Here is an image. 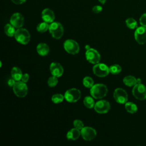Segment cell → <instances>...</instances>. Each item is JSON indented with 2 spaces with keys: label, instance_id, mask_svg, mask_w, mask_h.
<instances>
[{
  "label": "cell",
  "instance_id": "1",
  "mask_svg": "<svg viewBox=\"0 0 146 146\" xmlns=\"http://www.w3.org/2000/svg\"><path fill=\"white\" fill-rule=\"evenodd\" d=\"M107 92V87L103 84L98 83L94 84L90 88V94L91 96L96 99H100L105 97Z\"/></svg>",
  "mask_w": 146,
  "mask_h": 146
},
{
  "label": "cell",
  "instance_id": "2",
  "mask_svg": "<svg viewBox=\"0 0 146 146\" xmlns=\"http://www.w3.org/2000/svg\"><path fill=\"white\" fill-rule=\"evenodd\" d=\"M14 37L18 43L22 44H27L30 40V34L29 31L22 27L16 30Z\"/></svg>",
  "mask_w": 146,
  "mask_h": 146
},
{
  "label": "cell",
  "instance_id": "3",
  "mask_svg": "<svg viewBox=\"0 0 146 146\" xmlns=\"http://www.w3.org/2000/svg\"><path fill=\"white\" fill-rule=\"evenodd\" d=\"M48 30L52 36L56 39L61 38L64 33L63 27L62 25L58 22L51 23L49 26Z\"/></svg>",
  "mask_w": 146,
  "mask_h": 146
},
{
  "label": "cell",
  "instance_id": "4",
  "mask_svg": "<svg viewBox=\"0 0 146 146\" xmlns=\"http://www.w3.org/2000/svg\"><path fill=\"white\" fill-rule=\"evenodd\" d=\"M13 90L15 95L19 98L25 97L28 93V87L26 83L22 80L17 81L13 87Z\"/></svg>",
  "mask_w": 146,
  "mask_h": 146
},
{
  "label": "cell",
  "instance_id": "5",
  "mask_svg": "<svg viewBox=\"0 0 146 146\" xmlns=\"http://www.w3.org/2000/svg\"><path fill=\"white\" fill-rule=\"evenodd\" d=\"M66 100L70 103H75L78 102L81 97L80 91L75 88H70L67 90L64 95Z\"/></svg>",
  "mask_w": 146,
  "mask_h": 146
},
{
  "label": "cell",
  "instance_id": "6",
  "mask_svg": "<svg viewBox=\"0 0 146 146\" xmlns=\"http://www.w3.org/2000/svg\"><path fill=\"white\" fill-rule=\"evenodd\" d=\"M133 96L140 100L146 99V87L141 83H137L132 88Z\"/></svg>",
  "mask_w": 146,
  "mask_h": 146
},
{
  "label": "cell",
  "instance_id": "7",
  "mask_svg": "<svg viewBox=\"0 0 146 146\" xmlns=\"http://www.w3.org/2000/svg\"><path fill=\"white\" fill-rule=\"evenodd\" d=\"M63 47L66 52L72 55H75L79 51L80 47L79 44L73 39H67L65 40Z\"/></svg>",
  "mask_w": 146,
  "mask_h": 146
},
{
  "label": "cell",
  "instance_id": "8",
  "mask_svg": "<svg viewBox=\"0 0 146 146\" xmlns=\"http://www.w3.org/2000/svg\"><path fill=\"white\" fill-rule=\"evenodd\" d=\"M94 74L100 78H103L107 76L110 73L109 67L104 63H98L95 64L92 68Z\"/></svg>",
  "mask_w": 146,
  "mask_h": 146
},
{
  "label": "cell",
  "instance_id": "9",
  "mask_svg": "<svg viewBox=\"0 0 146 146\" xmlns=\"http://www.w3.org/2000/svg\"><path fill=\"white\" fill-rule=\"evenodd\" d=\"M85 56L87 60L91 64H97L100 60V55L99 52L93 48H90L86 50Z\"/></svg>",
  "mask_w": 146,
  "mask_h": 146
},
{
  "label": "cell",
  "instance_id": "10",
  "mask_svg": "<svg viewBox=\"0 0 146 146\" xmlns=\"http://www.w3.org/2000/svg\"><path fill=\"white\" fill-rule=\"evenodd\" d=\"M113 98L117 103L125 104L128 101V94L124 89L117 88L113 92Z\"/></svg>",
  "mask_w": 146,
  "mask_h": 146
},
{
  "label": "cell",
  "instance_id": "11",
  "mask_svg": "<svg viewBox=\"0 0 146 146\" xmlns=\"http://www.w3.org/2000/svg\"><path fill=\"white\" fill-rule=\"evenodd\" d=\"M95 111L100 114H104L107 113L111 108L110 103L105 100H100L98 101L94 106Z\"/></svg>",
  "mask_w": 146,
  "mask_h": 146
},
{
  "label": "cell",
  "instance_id": "12",
  "mask_svg": "<svg viewBox=\"0 0 146 146\" xmlns=\"http://www.w3.org/2000/svg\"><path fill=\"white\" fill-rule=\"evenodd\" d=\"M136 41L140 44H143L146 43V27L140 26L136 29L134 34Z\"/></svg>",
  "mask_w": 146,
  "mask_h": 146
},
{
  "label": "cell",
  "instance_id": "13",
  "mask_svg": "<svg viewBox=\"0 0 146 146\" xmlns=\"http://www.w3.org/2000/svg\"><path fill=\"white\" fill-rule=\"evenodd\" d=\"M80 132L82 138L86 141L92 140L96 136V131L91 127H84Z\"/></svg>",
  "mask_w": 146,
  "mask_h": 146
},
{
  "label": "cell",
  "instance_id": "14",
  "mask_svg": "<svg viewBox=\"0 0 146 146\" xmlns=\"http://www.w3.org/2000/svg\"><path fill=\"white\" fill-rule=\"evenodd\" d=\"M10 22L15 28H21L24 23L23 16L21 13H15L11 15Z\"/></svg>",
  "mask_w": 146,
  "mask_h": 146
},
{
  "label": "cell",
  "instance_id": "15",
  "mask_svg": "<svg viewBox=\"0 0 146 146\" xmlns=\"http://www.w3.org/2000/svg\"><path fill=\"white\" fill-rule=\"evenodd\" d=\"M50 71L52 75L59 78L63 75L64 69L59 63L52 62L50 66Z\"/></svg>",
  "mask_w": 146,
  "mask_h": 146
},
{
  "label": "cell",
  "instance_id": "16",
  "mask_svg": "<svg viewBox=\"0 0 146 146\" xmlns=\"http://www.w3.org/2000/svg\"><path fill=\"white\" fill-rule=\"evenodd\" d=\"M55 16L54 11L50 9H44L42 12V18L44 22L48 23H52L55 19Z\"/></svg>",
  "mask_w": 146,
  "mask_h": 146
},
{
  "label": "cell",
  "instance_id": "17",
  "mask_svg": "<svg viewBox=\"0 0 146 146\" xmlns=\"http://www.w3.org/2000/svg\"><path fill=\"white\" fill-rule=\"evenodd\" d=\"M36 51L40 56H46L50 52V47L46 43H40L36 46Z\"/></svg>",
  "mask_w": 146,
  "mask_h": 146
},
{
  "label": "cell",
  "instance_id": "18",
  "mask_svg": "<svg viewBox=\"0 0 146 146\" xmlns=\"http://www.w3.org/2000/svg\"><path fill=\"white\" fill-rule=\"evenodd\" d=\"M81 135L80 130L76 128L71 129L67 132L66 135V137L69 140H75L78 139Z\"/></svg>",
  "mask_w": 146,
  "mask_h": 146
},
{
  "label": "cell",
  "instance_id": "19",
  "mask_svg": "<svg viewBox=\"0 0 146 146\" xmlns=\"http://www.w3.org/2000/svg\"><path fill=\"white\" fill-rule=\"evenodd\" d=\"M23 74L21 70L18 67H13L11 70V76L15 81L21 80Z\"/></svg>",
  "mask_w": 146,
  "mask_h": 146
},
{
  "label": "cell",
  "instance_id": "20",
  "mask_svg": "<svg viewBox=\"0 0 146 146\" xmlns=\"http://www.w3.org/2000/svg\"><path fill=\"white\" fill-rule=\"evenodd\" d=\"M123 83L125 85L128 87L134 86L137 84V79L132 75H128L124 78Z\"/></svg>",
  "mask_w": 146,
  "mask_h": 146
},
{
  "label": "cell",
  "instance_id": "21",
  "mask_svg": "<svg viewBox=\"0 0 146 146\" xmlns=\"http://www.w3.org/2000/svg\"><path fill=\"white\" fill-rule=\"evenodd\" d=\"M4 31L8 36L12 37L14 36L16 30H15V27L11 23H7L4 27Z\"/></svg>",
  "mask_w": 146,
  "mask_h": 146
},
{
  "label": "cell",
  "instance_id": "22",
  "mask_svg": "<svg viewBox=\"0 0 146 146\" xmlns=\"http://www.w3.org/2000/svg\"><path fill=\"white\" fill-rule=\"evenodd\" d=\"M125 108L126 111L130 113H135L137 111V106L133 102H126L125 103Z\"/></svg>",
  "mask_w": 146,
  "mask_h": 146
},
{
  "label": "cell",
  "instance_id": "23",
  "mask_svg": "<svg viewBox=\"0 0 146 146\" xmlns=\"http://www.w3.org/2000/svg\"><path fill=\"white\" fill-rule=\"evenodd\" d=\"M84 105L88 108H92L94 107L95 106V101L94 100V98L92 96H87L83 99Z\"/></svg>",
  "mask_w": 146,
  "mask_h": 146
},
{
  "label": "cell",
  "instance_id": "24",
  "mask_svg": "<svg viewBox=\"0 0 146 146\" xmlns=\"http://www.w3.org/2000/svg\"><path fill=\"white\" fill-rule=\"evenodd\" d=\"M126 26L130 29H135L137 27L136 21L133 18H129L125 20Z\"/></svg>",
  "mask_w": 146,
  "mask_h": 146
},
{
  "label": "cell",
  "instance_id": "25",
  "mask_svg": "<svg viewBox=\"0 0 146 146\" xmlns=\"http://www.w3.org/2000/svg\"><path fill=\"white\" fill-rule=\"evenodd\" d=\"M49 26L50 25H48V23L46 22H41L39 23L37 26H36V30L39 33H44L46 31H47L49 29Z\"/></svg>",
  "mask_w": 146,
  "mask_h": 146
},
{
  "label": "cell",
  "instance_id": "26",
  "mask_svg": "<svg viewBox=\"0 0 146 146\" xmlns=\"http://www.w3.org/2000/svg\"><path fill=\"white\" fill-rule=\"evenodd\" d=\"M83 84L85 87L91 88L94 85V82L90 76H86L83 79Z\"/></svg>",
  "mask_w": 146,
  "mask_h": 146
},
{
  "label": "cell",
  "instance_id": "27",
  "mask_svg": "<svg viewBox=\"0 0 146 146\" xmlns=\"http://www.w3.org/2000/svg\"><path fill=\"white\" fill-rule=\"evenodd\" d=\"M64 96L61 94H55L52 96L51 100L54 103L58 104L60 103L63 101Z\"/></svg>",
  "mask_w": 146,
  "mask_h": 146
},
{
  "label": "cell",
  "instance_id": "28",
  "mask_svg": "<svg viewBox=\"0 0 146 146\" xmlns=\"http://www.w3.org/2000/svg\"><path fill=\"white\" fill-rule=\"evenodd\" d=\"M109 70H110V73H111L112 74L116 75V74H119L121 72V67L120 65L117 64H115L111 65L109 67Z\"/></svg>",
  "mask_w": 146,
  "mask_h": 146
},
{
  "label": "cell",
  "instance_id": "29",
  "mask_svg": "<svg viewBox=\"0 0 146 146\" xmlns=\"http://www.w3.org/2000/svg\"><path fill=\"white\" fill-rule=\"evenodd\" d=\"M58 82V77H56L55 76H52L49 77L48 80H47V84L48 86L50 87H54L56 86Z\"/></svg>",
  "mask_w": 146,
  "mask_h": 146
},
{
  "label": "cell",
  "instance_id": "30",
  "mask_svg": "<svg viewBox=\"0 0 146 146\" xmlns=\"http://www.w3.org/2000/svg\"><path fill=\"white\" fill-rule=\"evenodd\" d=\"M73 125L75 128L81 130L84 127V124L83 121L79 119H76L73 122Z\"/></svg>",
  "mask_w": 146,
  "mask_h": 146
},
{
  "label": "cell",
  "instance_id": "31",
  "mask_svg": "<svg viewBox=\"0 0 146 146\" xmlns=\"http://www.w3.org/2000/svg\"><path fill=\"white\" fill-rule=\"evenodd\" d=\"M140 24L144 27H146V13L141 15L139 19Z\"/></svg>",
  "mask_w": 146,
  "mask_h": 146
},
{
  "label": "cell",
  "instance_id": "32",
  "mask_svg": "<svg viewBox=\"0 0 146 146\" xmlns=\"http://www.w3.org/2000/svg\"><path fill=\"white\" fill-rule=\"evenodd\" d=\"M92 10L93 13H94L95 14H98L103 10V8L102 6H100L99 5H96L92 7Z\"/></svg>",
  "mask_w": 146,
  "mask_h": 146
},
{
  "label": "cell",
  "instance_id": "33",
  "mask_svg": "<svg viewBox=\"0 0 146 146\" xmlns=\"http://www.w3.org/2000/svg\"><path fill=\"white\" fill-rule=\"evenodd\" d=\"M29 79V75L27 73H25L23 74L21 80L25 83H27Z\"/></svg>",
  "mask_w": 146,
  "mask_h": 146
},
{
  "label": "cell",
  "instance_id": "34",
  "mask_svg": "<svg viewBox=\"0 0 146 146\" xmlns=\"http://www.w3.org/2000/svg\"><path fill=\"white\" fill-rule=\"evenodd\" d=\"M15 80L11 78V79H10L8 81H7V84L10 86V87H13V86L15 84Z\"/></svg>",
  "mask_w": 146,
  "mask_h": 146
},
{
  "label": "cell",
  "instance_id": "35",
  "mask_svg": "<svg viewBox=\"0 0 146 146\" xmlns=\"http://www.w3.org/2000/svg\"><path fill=\"white\" fill-rule=\"evenodd\" d=\"M16 5H21L26 2V0H11Z\"/></svg>",
  "mask_w": 146,
  "mask_h": 146
},
{
  "label": "cell",
  "instance_id": "36",
  "mask_svg": "<svg viewBox=\"0 0 146 146\" xmlns=\"http://www.w3.org/2000/svg\"><path fill=\"white\" fill-rule=\"evenodd\" d=\"M98 1L100 3H101L103 5H104L106 3V0H98Z\"/></svg>",
  "mask_w": 146,
  "mask_h": 146
},
{
  "label": "cell",
  "instance_id": "37",
  "mask_svg": "<svg viewBox=\"0 0 146 146\" xmlns=\"http://www.w3.org/2000/svg\"><path fill=\"white\" fill-rule=\"evenodd\" d=\"M141 80L140 78H137V83H141Z\"/></svg>",
  "mask_w": 146,
  "mask_h": 146
},
{
  "label": "cell",
  "instance_id": "38",
  "mask_svg": "<svg viewBox=\"0 0 146 146\" xmlns=\"http://www.w3.org/2000/svg\"><path fill=\"white\" fill-rule=\"evenodd\" d=\"M91 47H90V46H89V45H86L85 46V48H86V50H88V49H89V48H90Z\"/></svg>",
  "mask_w": 146,
  "mask_h": 146
}]
</instances>
